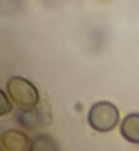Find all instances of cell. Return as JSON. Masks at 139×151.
<instances>
[{"label": "cell", "instance_id": "1", "mask_svg": "<svg viewBox=\"0 0 139 151\" xmlns=\"http://www.w3.org/2000/svg\"><path fill=\"white\" fill-rule=\"evenodd\" d=\"M7 91L11 99L22 110L33 109L38 104L40 95L35 86L22 76H12L8 79Z\"/></svg>", "mask_w": 139, "mask_h": 151}, {"label": "cell", "instance_id": "3", "mask_svg": "<svg viewBox=\"0 0 139 151\" xmlns=\"http://www.w3.org/2000/svg\"><path fill=\"white\" fill-rule=\"evenodd\" d=\"M17 121L23 128H28V129H35L38 127H45L52 121L51 109L45 104L44 105H35L33 109L22 110V112L18 113Z\"/></svg>", "mask_w": 139, "mask_h": 151}, {"label": "cell", "instance_id": "6", "mask_svg": "<svg viewBox=\"0 0 139 151\" xmlns=\"http://www.w3.org/2000/svg\"><path fill=\"white\" fill-rule=\"evenodd\" d=\"M28 151H60L57 142L49 135H40L31 140Z\"/></svg>", "mask_w": 139, "mask_h": 151}, {"label": "cell", "instance_id": "7", "mask_svg": "<svg viewBox=\"0 0 139 151\" xmlns=\"http://www.w3.org/2000/svg\"><path fill=\"white\" fill-rule=\"evenodd\" d=\"M11 110H12V105H11L10 101H8L6 93H4L3 90H0V117L8 114Z\"/></svg>", "mask_w": 139, "mask_h": 151}, {"label": "cell", "instance_id": "2", "mask_svg": "<svg viewBox=\"0 0 139 151\" xmlns=\"http://www.w3.org/2000/svg\"><path fill=\"white\" fill-rule=\"evenodd\" d=\"M119 110L113 104L101 101L94 104L89 110L87 121L89 125L97 132H109L119 124Z\"/></svg>", "mask_w": 139, "mask_h": 151}, {"label": "cell", "instance_id": "4", "mask_svg": "<svg viewBox=\"0 0 139 151\" xmlns=\"http://www.w3.org/2000/svg\"><path fill=\"white\" fill-rule=\"evenodd\" d=\"M0 144L4 151H25L29 144V139L21 131L10 129L1 135Z\"/></svg>", "mask_w": 139, "mask_h": 151}, {"label": "cell", "instance_id": "5", "mask_svg": "<svg viewBox=\"0 0 139 151\" xmlns=\"http://www.w3.org/2000/svg\"><path fill=\"white\" fill-rule=\"evenodd\" d=\"M120 134L127 142L139 144V113L125 116L120 125Z\"/></svg>", "mask_w": 139, "mask_h": 151}]
</instances>
